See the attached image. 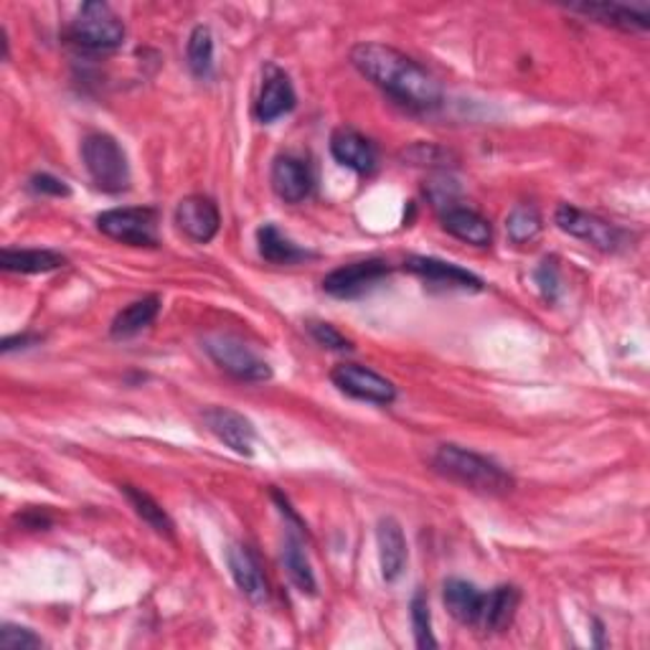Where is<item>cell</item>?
I'll use <instances>...</instances> for the list:
<instances>
[{"label": "cell", "instance_id": "obj_1", "mask_svg": "<svg viewBox=\"0 0 650 650\" xmlns=\"http://www.w3.org/2000/svg\"><path fill=\"white\" fill-rule=\"evenodd\" d=\"M351 64L368 82L409 110H435L443 102V87L417 59L379 41H364L351 49Z\"/></svg>", "mask_w": 650, "mask_h": 650}, {"label": "cell", "instance_id": "obj_2", "mask_svg": "<svg viewBox=\"0 0 650 650\" xmlns=\"http://www.w3.org/2000/svg\"><path fill=\"white\" fill-rule=\"evenodd\" d=\"M433 468L447 480L488 496H504L516 486L511 473L500 468L498 463L486 458V455L465 450L460 445L437 447V453L433 455Z\"/></svg>", "mask_w": 650, "mask_h": 650}, {"label": "cell", "instance_id": "obj_3", "mask_svg": "<svg viewBox=\"0 0 650 650\" xmlns=\"http://www.w3.org/2000/svg\"><path fill=\"white\" fill-rule=\"evenodd\" d=\"M82 161L92 183L104 193H122L130 189L128 153L108 133H92L82 140Z\"/></svg>", "mask_w": 650, "mask_h": 650}, {"label": "cell", "instance_id": "obj_4", "mask_svg": "<svg viewBox=\"0 0 650 650\" xmlns=\"http://www.w3.org/2000/svg\"><path fill=\"white\" fill-rule=\"evenodd\" d=\"M125 33L120 16L100 0H90L79 8L69 26V39L87 51H115L125 41Z\"/></svg>", "mask_w": 650, "mask_h": 650}, {"label": "cell", "instance_id": "obj_5", "mask_svg": "<svg viewBox=\"0 0 650 650\" xmlns=\"http://www.w3.org/2000/svg\"><path fill=\"white\" fill-rule=\"evenodd\" d=\"M204 351L211 356V362L222 372L234 376V379L250 384L272 379V368L265 358H260L242 338L232 336V333H209L204 338Z\"/></svg>", "mask_w": 650, "mask_h": 650}, {"label": "cell", "instance_id": "obj_6", "mask_svg": "<svg viewBox=\"0 0 650 650\" xmlns=\"http://www.w3.org/2000/svg\"><path fill=\"white\" fill-rule=\"evenodd\" d=\"M97 230L110 240L128 244V247H155L158 214L151 206L110 209L97 216Z\"/></svg>", "mask_w": 650, "mask_h": 650}, {"label": "cell", "instance_id": "obj_7", "mask_svg": "<svg viewBox=\"0 0 650 650\" xmlns=\"http://www.w3.org/2000/svg\"><path fill=\"white\" fill-rule=\"evenodd\" d=\"M555 222L561 232L575 236V240L592 244V247L600 252H618L622 244V232L618 226L610 224L608 219L590 214V211H582L572 204H559Z\"/></svg>", "mask_w": 650, "mask_h": 650}, {"label": "cell", "instance_id": "obj_8", "mask_svg": "<svg viewBox=\"0 0 650 650\" xmlns=\"http://www.w3.org/2000/svg\"><path fill=\"white\" fill-rule=\"evenodd\" d=\"M331 382L344 392L346 397H354L358 402L368 404H392L397 399V386H394L386 376L376 374L374 368L362 364H338L331 372Z\"/></svg>", "mask_w": 650, "mask_h": 650}, {"label": "cell", "instance_id": "obj_9", "mask_svg": "<svg viewBox=\"0 0 650 650\" xmlns=\"http://www.w3.org/2000/svg\"><path fill=\"white\" fill-rule=\"evenodd\" d=\"M389 262L379 257L351 262V265H344L333 270L331 275H325L323 290L333 297H358L366 290L379 285L384 277H389Z\"/></svg>", "mask_w": 650, "mask_h": 650}, {"label": "cell", "instance_id": "obj_10", "mask_svg": "<svg viewBox=\"0 0 650 650\" xmlns=\"http://www.w3.org/2000/svg\"><path fill=\"white\" fill-rule=\"evenodd\" d=\"M204 425L209 427V433L222 440L226 447H232L236 455H244V458H252L254 455V425L252 422L234 412L230 407H209L204 412Z\"/></svg>", "mask_w": 650, "mask_h": 650}, {"label": "cell", "instance_id": "obj_11", "mask_svg": "<svg viewBox=\"0 0 650 650\" xmlns=\"http://www.w3.org/2000/svg\"><path fill=\"white\" fill-rule=\"evenodd\" d=\"M175 224L191 242L209 244L222 230V214L209 196H186L175 206Z\"/></svg>", "mask_w": 650, "mask_h": 650}, {"label": "cell", "instance_id": "obj_12", "mask_svg": "<svg viewBox=\"0 0 650 650\" xmlns=\"http://www.w3.org/2000/svg\"><path fill=\"white\" fill-rule=\"evenodd\" d=\"M270 181L272 189H275V193L285 201V204H303L315 186V175L307 161L290 153L275 158Z\"/></svg>", "mask_w": 650, "mask_h": 650}, {"label": "cell", "instance_id": "obj_13", "mask_svg": "<svg viewBox=\"0 0 650 650\" xmlns=\"http://www.w3.org/2000/svg\"><path fill=\"white\" fill-rule=\"evenodd\" d=\"M404 270L425 280V283L435 287H450V290H483V280L473 272L463 270L453 262H443L437 257H409L404 262Z\"/></svg>", "mask_w": 650, "mask_h": 650}, {"label": "cell", "instance_id": "obj_14", "mask_svg": "<svg viewBox=\"0 0 650 650\" xmlns=\"http://www.w3.org/2000/svg\"><path fill=\"white\" fill-rule=\"evenodd\" d=\"M331 155L344 165V169H351L356 173H372L379 163V153L372 140L366 135L358 133L354 128H338L336 133L331 135Z\"/></svg>", "mask_w": 650, "mask_h": 650}, {"label": "cell", "instance_id": "obj_15", "mask_svg": "<svg viewBox=\"0 0 650 650\" xmlns=\"http://www.w3.org/2000/svg\"><path fill=\"white\" fill-rule=\"evenodd\" d=\"M226 567H230L234 585L240 587L242 595H247L252 602L262 605L270 600L267 577L262 572L257 557H254L247 547L232 544V547L226 549Z\"/></svg>", "mask_w": 650, "mask_h": 650}, {"label": "cell", "instance_id": "obj_16", "mask_svg": "<svg viewBox=\"0 0 650 650\" xmlns=\"http://www.w3.org/2000/svg\"><path fill=\"white\" fill-rule=\"evenodd\" d=\"M376 547H379L382 577L386 582H397L409 559L407 536H404L397 518H382L379 526H376Z\"/></svg>", "mask_w": 650, "mask_h": 650}, {"label": "cell", "instance_id": "obj_17", "mask_svg": "<svg viewBox=\"0 0 650 650\" xmlns=\"http://www.w3.org/2000/svg\"><path fill=\"white\" fill-rule=\"evenodd\" d=\"M569 11L582 13L602 26H612L620 31H646L650 29L648 6H626V3H577Z\"/></svg>", "mask_w": 650, "mask_h": 650}, {"label": "cell", "instance_id": "obj_18", "mask_svg": "<svg viewBox=\"0 0 650 650\" xmlns=\"http://www.w3.org/2000/svg\"><path fill=\"white\" fill-rule=\"evenodd\" d=\"M440 222L447 234H453L455 240L465 244H473V247H488L494 242V226L476 209L450 206L443 211Z\"/></svg>", "mask_w": 650, "mask_h": 650}, {"label": "cell", "instance_id": "obj_19", "mask_svg": "<svg viewBox=\"0 0 650 650\" xmlns=\"http://www.w3.org/2000/svg\"><path fill=\"white\" fill-rule=\"evenodd\" d=\"M297 102L295 90H293V82H290V77L285 72H280V69L270 67V74L265 79V84H262L260 97H257V118L260 122H275L287 112H293Z\"/></svg>", "mask_w": 650, "mask_h": 650}, {"label": "cell", "instance_id": "obj_20", "mask_svg": "<svg viewBox=\"0 0 650 650\" xmlns=\"http://www.w3.org/2000/svg\"><path fill=\"white\" fill-rule=\"evenodd\" d=\"M443 602L447 612L463 626H478L486 592H480L476 585L465 582V579H447L443 587Z\"/></svg>", "mask_w": 650, "mask_h": 650}, {"label": "cell", "instance_id": "obj_21", "mask_svg": "<svg viewBox=\"0 0 650 650\" xmlns=\"http://www.w3.org/2000/svg\"><path fill=\"white\" fill-rule=\"evenodd\" d=\"M518 602H521V592L514 585H500L494 592L486 595L483 602L480 626L488 632H506L514 626Z\"/></svg>", "mask_w": 650, "mask_h": 650}, {"label": "cell", "instance_id": "obj_22", "mask_svg": "<svg viewBox=\"0 0 650 650\" xmlns=\"http://www.w3.org/2000/svg\"><path fill=\"white\" fill-rule=\"evenodd\" d=\"M301 534H303L301 529H293V526H290L285 544H283V565H285L290 582H293L297 590H301L303 595H315V590H318V582H315L313 567H311V561H307Z\"/></svg>", "mask_w": 650, "mask_h": 650}, {"label": "cell", "instance_id": "obj_23", "mask_svg": "<svg viewBox=\"0 0 650 650\" xmlns=\"http://www.w3.org/2000/svg\"><path fill=\"white\" fill-rule=\"evenodd\" d=\"M0 267L6 272H21V275H39V272L67 267V257L54 250H3Z\"/></svg>", "mask_w": 650, "mask_h": 650}, {"label": "cell", "instance_id": "obj_24", "mask_svg": "<svg viewBox=\"0 0 650 650\" xmlns=\"http://www.w3.org/2000/svg\"><path fill=\"white\" fill-rule=\"evenodd\" d=\"M158 313H161V297L158 295H148L140 297L135 303H130L128 307H122L115 315V321H112V338L135 336V333L148 328V325L158 318Z\"/></svg>", "mask_w": 650, "mask_h": 650}, {"label": "cell", "instance_id": "obj_25", "mask_svg": "<svg viewBox=\"0 0 650 650\" xmlns=\"http://www.w3.org/2000/svg\"><path fill=\"white\" fill-rule=\"evenodd\" d=\"M257 247H260L262 260L272 262V265H295V262H303V260L311 257V254H307L305 250H301L297 244L290 242L275 224L260 226Z\"/></svg>", "mask_w": 650, "mask_h": 650}, {"label": "cell", "instance_id": "obj_26", "mask_svg": "<svg viewBox=\"0 0 650 650\" xmlns=\"http://www.w3.org/2000/svg\"><path fill=\"white\" fill-rule=\"evenodd\" d=\"M120 490H122V496L128 498V504L133 506V511L143 518V521L151 526L155 534L165 536V539H173V534H175L173 518L165 514V508L158 504L151 494H145V490H140L135 486H120Z\"/></svg>", "mask_w": 650, "mask_h": 650}, {"label": "cell", "instance_id": "obj_27", "mask_svg": "<svg viewBox=\"0 0 650 650\" xmlns=\"http://www.w3.org/2000/svg\"><path fill=\"white\" fill-rule=\"evenodd\" d=\"M541 230H544V219L534 204H518L506 219L508 240L518 244V247L531 244L536 236L541 234Z\"/></svg>", "mask_w": 650, "mask_h": 650}, {"label": "cell", "instance_id": "obj_28", "mask_svg": "<svg viewBox=\"0 0 650 650\" xmlns=\"http://www.w3.org/2000/svg\"><path fill=\"white\" fill-rule=\"evenodd\" d=\"M186 59L191 72L199 79L211 77V69H214V37H211L209 26H196V29L191 31Z\"/></svg>", "mask_w": 650, "mask_h": 650}, {"label": "cell", "instance_id": "obj_29", "mask_svg": "<svg viewBox=\"0 0 650 650\" xmlns=\"http://www.w3.org/2000/svg\"><path fill=\"white\" fill-rule=\"evenodd\" d=\"M412 630H415V643L419 650L437 648V640L433 636V615H429L425 592H417L415 600H412Z\"/></svg>", "mask_w": 650, "mask_h": 650}, {"label": "cell", "instance_id": "obj_30", "mask_svg": "<svg viewBox=\"0 0 650 650\" xmlns=\"http://www.w3.org/2000/svg\"><path fill=\"white\" fill-rule=\"evenodd\" d=\"M41 646L43 640L31 628L13 626V622H6V626L0 628V648L3 650H33Z\"/></svg>", "mask_w": 650, "mask_h": 650}, {"label": "cell", "instance_id": "obj_31", "mask_svg": "<svg viewBox=\"0 0 650 650\" xmlns=\"http://www.w3.org/2000/svg\"><path fill=\"white\" fill-rule=\"evenodd\" d=\"M307 331H311V336L315 338V344H321L323 348H331V351H351V348H354V344H351V338H346L344 333H341L336 325H331V323L311 321V323H307Z\"/></svg>", "mask_w": 650, "mask_h": 650}, {"label": "cell", "instance_id": "obj_32", "mask_svg": "<svg viewBox=\"0 0 650 650\" xmlns=\"http://www.w3.org/2000/svg\"><path fill=\"white\" fill-rule=\"evenodd\" d=\"M402 158L412 165H447V161H450V151L437 148L433 143H417L415 148H409V151H404Z\"/></svg>", "mask_w": 650, "mask_h": 650}, {"label": "cell", "instance_id": "obj_33", "mask_svg": "<svg viewBox=\"0 0 650 650\" xmlns=\"http://www.w3.org/2000/svg\"><path fill=\"white\" fill-rule=\"evenodd\" d=\"M427 196L433 199L435 206H440L443 211L450 209V206H458L455 204V196H458V189H455V183L450 179H435L433 183H427Z\"/></svg>", "mask_w": 650, "mask_h": 650}, {"label": "cell", "instance_id": "obj_34", "mask_svg": "<svg viewBox=\"0 0 650 650\" xmlns=\"http://www.w3.org/2000/svg\"><path fill=\"white\" fill-rule=\"evenodd\" d=\"M31 191H37V193H41V196H69V193H72V189L67 186L64 181L61 179H57V175H51V173H37L31 179Z\"/></svg>", "mask_w": 650, "mask_h": 650}, {"label": "cell", "instance_id": "obj_35", "mask_svg": "<svg viewBox=\"0 0 650 650\" xmlns=\"http://www.w3.org/2000/svg\"><path fill=\"white\" fill-rule=\"evenodd\" d=\"M536 283H539V287L544 290V297H547V301H555L557 285H559L555 262H549V260L544 262V265L539 267V272H536Z\"/></svg>", "mask_w": 650, "mask_h": 650}, {"label": "cell", "instance_id": "obj_36", "mask_svg": "<svg viewBox=\"0 0 650 650\" xmlns=\"http://www.w3.org/2000/svg\"><path fill=\"white\" fill-rule=\"evenodd\" d=\"M39 341H41L39 336H31V333H23V336H11V338H6V341H3V346H0V351H3V354H11V351H16V348L37 346Z\"/></svg>", "mask_w": 650, "mask_h": 650}, {"label": "cell", "instance_id": "obj_37", "mask_svg": "<svg viewBox=\"0 0 650 650\" xmlns=\"http://www.w3.org/2000/svg\"><path fill=\"white\" fill-rule=\"evenodd\" d=\"M19 521L26 529H47V526H51V518L41 511H26L23 516H19Z\"/></svg>", "mask_w": 650, "mask_h": 650}]
</instances>
